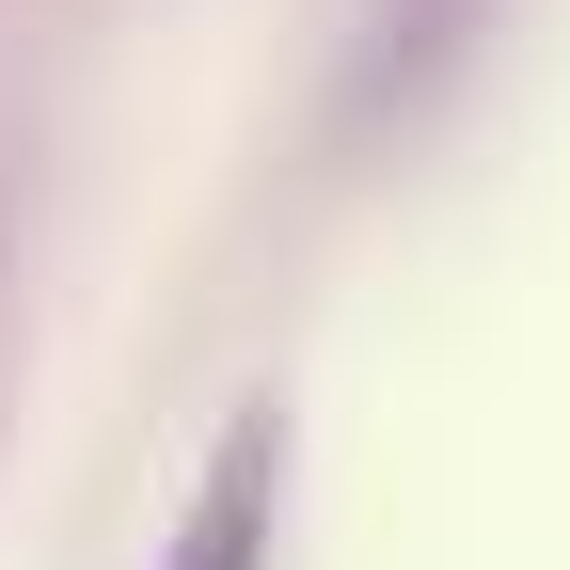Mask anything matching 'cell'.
I'll return each instance as SVG.
<instances>
[{"label": "cell", "mask_w": 570, "mask_h": 570, "mask_svg": "<svg viewBox=\"0 0 570 570\" xmlns=\"http://www.w3.org/2000/svg\"><path fill=\"white\" fill-rule=\"evenodd\" d=\"M285 396H254L223 444H206V475H190V523H175V554L159 570H269V523H285Z\"/></svg>", "instance_id": "cell-1"}, {"label": "cell", "mask_w": 570, "mask_h": 570, "mask_svg": "<svg viewBox=\"0 0 570 570\" xmlns=\"http://www.w3.org/2000/svg\"><path fill=\"white\" fill-rule=\"evenodd\" d=\"M460 17H475V0H381V48H365V80H348V111H381V96H412L428 63L460 48Z\"/></svg>", "instance_id": "cell-2"}]
</instances>
